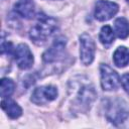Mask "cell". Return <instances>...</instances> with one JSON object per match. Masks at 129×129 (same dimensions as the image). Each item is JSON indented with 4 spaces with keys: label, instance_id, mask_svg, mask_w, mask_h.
<instances>
[{
    "label": "cell",
    "instance_id": "1",
    "mask_svg": "<svg viewBox=\"0 0 129 129\" xmlns=\"http://www.w3.org/2000/svg\"><path fill=\"white\" fill-rule=\"evenodd\" d=\"M57 22L53 17L44 13H39L35 24L29 30V37L36 45H43L48 38L56 31Z\"/></svg>",
    "mask_w": 129,
    "mask_h": 129
},
{
    "label": "cell",
    "instance_id": "2",
    "mask_svg": "<svg viewBox=\"0 0 129 129\" xmlns=\"http://www.w3.org/2000/svg\"><path fill=\"white\" fill-rule=\"evenodd\" d=\"M74 85L77 87V90L73 88V92H75L74 102L80 111L86 112L91 108L92 104L96 100V90L91 83H84L83 81H78L77 83L74 82Z\"/></svg>",
    "mask_w": 129,
    "mask_h": 129
},
{
    "label": "cell",
    "instance_id": "3",
    "mask_svg": "<svg viewBox=\"0 0 129 129\" xmlns=\"http://www.w3.org/2000/svg\"><path fill=\"white\" fill-rule=\"evenodd\" d=\"M101 86L104 91H115L119 88L121 80L117 72L106 63L100 64Z\"/></svg>",
    "mask_w": 129,
    "mask_h": 129
},
{
    "label": "cell",
    "instance_id": "4",
    "mask_svg": "<svg viewBox=\"0 0 129 129\" xmlns=\"http://www.w3.org/2000/svg\"><path fill=\"white\" fill-rule=\"evenodd\" d=\"M67 40L63 36H59L54 39L51 46L46 49L42 54V59L45 63H53L61 60L66 54Z\"/></svg>",
    "mask_w": 129,
    "mask_h": 129
},
{
    "label": "cell",
    "instance_id": "5",
    "mask_svg": "<svg viewBox=\"0 0 129 129\" xmlns=\"http://www.w3.org/2000/svg\"><path fill=\"white\" fill-rule=\"evenodd\" d=\"M95 42L88 33H83L80 36V59L85 66L93 62L95 57Z\"/></svg>",
    "mask_w": 129,
    "mask_h": 129
},
{
    "label": "cell",
    "instance_id": "6",
    "mask_svg": "<svg viewBox=\"0 0 129 129\" xmlns=\"http://www.w3.org/2000/svg\"><path fill=\"white\" fill-rule=\"evenodd\" d=\"M119 6L112 1L99 0L95 5L94 16L99 21H107L117 14Z\"/></svg>",
    "mask_w": 129,
    "mask_h": 129
},
{
    "label": "cell",
    "instance_id": "7",
    "mask_svg": "<svg viewBox=\"0 0 129 129\" xmlns=\"http://www.w3.org/2000/svg\"><path fill=\"white\" fill-rule=\"evenodd\" d=\"M58 95L57 89L54 86H41L32 92L31 95V102L36 105H43L48 102H51L56 99Z\"/></svg>",
    "mask_w": 129,
    "mask_h": 129
},
{
    "label": "cell",
    "instance_id": "8",
    "mask_svg": "<svg viewBox=\"0 0 129 129\" xmlns=\"http://www.w3.org/2000/svg\"><path fill=\"white\" fill-rule=\"evenodd\" d=\"M13 55H14L15 61L19 69L27 70L32 67L34 58H33L32 52L27 44H25V43L18 44L14 49Z\"/></svg>",
    "mask_w": 129,
    "mask_h": 129
},
{
    "label": "cell",
    "instance_id": "9",
    "mask_svg": "<svg viewBox=\"0 0 129 129\" xmlns=\"http://www.w3.org/2000/svg\"><path fill=\"white\" fill-rule=\"evenodd\" d=\"M15 12L25 19H31L34 16L33 0H18L14 5Z\"/></svg>",
    "mask_w": 129,
    "mask_h": 129
},
{
    "label": "cell",
    "instance_id": "10",
    "mask_svg": "<svg viewBox=\"0 0 129 129\" xmlns=\"http://www.w3.org/2000/svg\"><path fill=\"white\" fill-rule=\"evenodd\" d=\"M107 118L111 123L117 125L127 118V112L119 104H114L111 105L107 111Z\"/></svg>",
    "mask_w": 129,
    "mask_h": 129
},
{
    "label": "cell",
    "instance_id": "11",
    "mask_svg": "<svg viewBox=\"0 0 129 129\" xmlns=\"http://www.w3.org/2000/svg\"><path fill=\"white\" fill-rule=\"evenodd\" d=\"M1 107L6 112L7 116L11 119H17L22 115L21 107L16 102H14L13 100H10L8 98H5L2 100Z\"/></svg>",
    "mask_w": 129,
    "mask_h": 129
},
{
    "label": "cell",
    "instance_id": "12",
    "mask_svg": "<svg viewBox=\"0 0 129 129\" xmlns=\"http://www.w3.org/2000/svg\"><path fill=\"white\" fill-rule=\"evenodd\" d=\"M113 61L116 67L124 68L129 63V50L125 46H119L113 53Z\"/></svg>",
    "mask_w": 129,
    "mask_h": 129
},
{
    "label": "cell",
    "instance_id": "13",
    "mask_svg": "<svg viewBox=\"0 0 129 129\" xmlns=\"http://www.w3.org/2000/svg\"><path fill=\"white\" fill-rule=\"evenodd\" d=\"M114 30L119 38H127L129 36V21L125 17L117 18L114 22Z\"/></svg>",
    "mask_w": 129,
    "mask_h": 129
},
{
    "label": "cell",
    "instance_id": "14",
    "mask_svg": "<svg viewBox=\"0 0 129 129\" xmlns=\"http://www.w3.org/2000/svg\"><path fill=\"white\" fill-rule=\"evenodd\" d=\"M99 40L105 47H109L114 42V31L109 25H105L101 28L99 33Z\"/></svg>",
    "mask_w": 129,
    "mask_h": 129
},
{
    "label": "cell",
    "instance_id": "15",
    "mask_svg": "<svg viewBox=\"0 0 129 129\" xmlns=\"http://www.w3.org/2000/svg\"><path fill=\"white\" fill-rule=\"evenodd\" d=\"M14 89H15V84L11 79L3 78L1 80V83H0V95H1V97L3 99L9 98L13 94Z\"/></svg>",
    "mask_w": 129,
    "mask_h": 129
},
{
    "label": "cell",
    "instance_id": "16",
    "mask_svg": "<svg viewBox=\"0 0 129 129\" xmlns=\"http://www.w3.org/2000/svg\"><path fill=\"white\" fill-rule=\"evenodd\" d=\"M121 84H122V87L125 90V92L129 94V74L123 75V77L121 79Z\"/></svg>",
    "mask_w": 129,
    "mask_h": 129
},
{
    "label": "cell",
    "instance_id": "17",
    "mask_svg": "<svg viewBox=\"0 0 129 129\" xmlns=\"http://www.w3.org/2000/svg\"><path fill=\"white\" fill-rule=\"evenodd\" d=\"M126 2H127V3H128V4H129V0H126Z\"/></svg>",
    "mask_w": 129,
    "mask_h": 129
}]
</instances>
